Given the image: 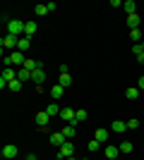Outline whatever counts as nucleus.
<instances>
[{
  "label": "nucleus",
  "mask_w": 144,
  "mask_h": 160,
  "mask_svg": "<svg viewBox=\"0 0 144 160\" xmlns=\"http://www.w3.org/2000/svg\"><path fill=\"white\" fill-rule=\"evenodd\" d=\"M60 110H62V108L58 105V103H48V108H46V112L51 115V117H55V115H60Z\"/></svg>",
  "instance_id": "nucleus-18"
},
{
  "label": "nucleus",
  "mask_w": 144,
  "mask_h": 160,
  "mask_svg": "<svg viewBox=\"0 0 144 160\" xmlns=\"http://www.w3.org/2000/svg\"><path fill=\"white\" fill-rule=\"evenodd\" d=\"M48 141H51V143H53L55 148H60V146H62V143H65L67 139H65V134H62V132H53L51 136H48Z\"/></svg>",
  "instance_id": "nucleus-5"
},
{
  "label": "nucleus",
  "mask_w": 144,
  "mask_h": 160,
  "mask_svg": "<svg viewBox=\"0 0 144 160\" xmlns=\"http://www.w3.org/2000/svg\"><path fill=\"white\" fill-rule=\"evenodd\" d=\"M108 129H103V127H99V129H96V132H94V139L96 141H101V143H103V141H108Z\"/></svg>",
  "instance_id": "nucleus-14"
},
{
  "label": "nucleus",
  "mask_w": 144,
  "mask_h": 160,
  "mask_svg": "<svg viewBox=\"0 0 144 160\" xmlns=\"http://www.w3.org/2000/svg\"><path fill=\"white\" fill-rule=\"evenodd\" d=\"M137 127H139V120H135V117L127 120V129H137Z\"/></svg>",
  "instance_id": "nucleus-29"
},
{
  "label": "nucleus",
  "mask_w": 144,
  "mask_h": 160,
  "mask_svg": "<svg viewBox=\"0 0 144 160\" xmlns=\"http://www.w3.org/2000/svg\"><path fill=\"white\" fill-rule=\"evenodd\" d=\"M36 29H39L36 19H29V22H27V27H24V36H29V38H31V36L36 33Z\"/></svg>",
  "instance_id": "nucleus-12"
},
{
  "label": "nucleus",
  "mask_w": 144,
  "mask_h": 160,
  "mask_svg": "<svg viewBox=\"0 0 144 160\" xmlns=\"http://www.w3.org/2000/svg\"><path fill=\"white\" fill-rule=\"evenodd\" d=\"M103 155H106L108 160H115L118 155H120V148H118V146H106V148H103Z\"/></svg>",
  "instance_id": "nucleus-10"
},
{
  "label": "nucleus",
  "mask_w": 144,
  "mask_h": 160,
  "mask_svg": "<svg viewBox=\"0 0 144 160\" xmlns=\"http://www.w3.org/2000/svg\"><path fill=\"white\" fill-rule=\"evenodd\" d=\"M29 48H31V38H29V36H22L19 43H17V50H19V53H27Z\"/></svg>",
  "instance_id": "nucleus-11"
},
{
  "label": "nucleus",
  "mask_w": 144,
  "mask_h": 160,
  "mask_svg": "<svg viewBox=\"0 0 144 160\" xmlns=\"http://www.w3.org/2000/svg\"><path fill=\"white\" fill-rule=\"evenodd\" d=\"M87 148H89V153H96V151H99V148H101V141H89V143H87Z\"/></svg>",
  "instance_id": "nucleus-28"
},
{
  "label": "nucleus",
  "mask_w": 144,
  "mask_h": 160,
  "mask_svg": "<svg viewBox=\"0 0 144 160\" xmlns=\"http://www.w3.org/2000/svg\"><path fill=\"white\" fill-rule=\"evenodd\" d=\"M142 48H144V38H142Z\"/></svg>",
  "instance_id": "nucleus-34"
},
{
  "label": "nucleus",
  "mask_w": 144,
  "mask_h": 160,
  "mask_svg": "<svg viewBox=\"0 0 144 160\" xmlns=\"http://www.w3.org/2000/svg\"><path fill=\"white\" fill-rule=\"evenodd\" d=\"M130 38L135 41V43H142V33H139V29H130Z\"/></svg>",
  "instance_id": "nucleus-27"
},
{
  "label": "nucleus",
  "mask_w": 144,
  "mask_h": 160,
  "mask_svg": "<svg viewBox=\"0 0 144 160\" xmlns=\"http://www.w3.org/2000/svg\"><path fill=\"white\" fill-rule=\"evenodd\" d=\"M34 122H36V127H39V129H43L48 122H51V115H48V112H36Z\"/></svg>",
  "instance_id": "nucleus-7"
},
{
  "label": "nucleus",
  "mask_w": 144,
  "mask_h": 160,
  "mask_svg": "<svg viewBox=\"0 0 144 160\" xmlns=\"http://www.w3.org/2000/svg\"><path fill=\"white\" fill-rule=\"evenodd\" d=\"M22 84H24V81H19V79H12V81H10V86H7V88H10L12 93H17V91H22Z\"/></svg>",
  "instance_id": "nucleus-24"
},
{
  "label": "nucleus",
  "mask_w": 144,
  "mask_h": 160,
  "mask_svg": "<svg viewBox=\"0 0 144 160\" xmlns=\"http://www.w3.org/2000/svg\"><path fill=\"white\" fill-rule=\"evenodd\" d=\"M137 88H139V91L144 93V77H139V86H137Z\"/></svg>",
  "instance_id": "nucleus-31"
},
{
  "label": "nucleus",
  "mask_w": 144,
  "mask_h": 160,
  "mask_svg": "<svg viewBox=\"0 0 144 160\" xmlns=\"http://www.w3.org/2000/svg\"><path fill=\"white\" fill-rule=\"evenodd\" d=\"M10 62H12V65H22V67H24L27 58H24V53H19V50H12V53H10Z\"/></svg>",
  "instance_id": "nucleus-8"
},
{
  "label": "nucleus",
  "mask_w": 144,
  "mask_h": 160,
  "mask_svg": "<svg viewBox=\"0 0 144 160\" xmlns=\"http://www.w3.org/2000/svg\"><path fill=\"white\" fill-rule=\"evenodd\" d=\"M17 79H19V81H31V72H29V69H24V67H22L19 72H17Z\"/></svg>",
  "instance_id": "nucleus-21"
},
{
  "label": "nucleus",
  "mask_w": 144,
  "mask_h": 160,
  "mask_svg": "<svg viewBox=\"0 0 144 160\" xmlns=\"http://www.w3.org/2000/svg\"><path fill=\"white\" fill-rule=\"evenodd\" d=\"M123 10H125L127 14H135V12H137V5H135L132 0H127V2H123Z\"/></svg>",
  "instance_id": "nucleus-23"
},
{
  "label": "nucleus",
  "mask_w": 144,
  "mask_h": 160,
  "mask_svg": "<svg viewBox=\"0 0 144 160\" xmlns=\"http://www.w3.org/2000/svg\"><path fill=\"white\" fill-rule=\"evenodd\" d=\"M62 91H65V88H62L60 84H55V86L51 88V98H53V100H60L62 98Z\"/></svg>",
  "instance_id": "nucleus-17"
},
{
  "label": "nucleus",
  "mask_w": 144,
  "mask_h": 160,
  "mask_svg": "<svg viewBox=\"0 0 144 160\" xmlns=\"http://www.w3.org/2000/svg\"><path fill=\"white\" fill-rule=\"evenodd\" d=\"M127 27H132V29L139 27V14L137 12H135V14H127Z\"/></svg>",
  "instance_id": "nucleus-20"
},
{
  "label": "nucleus",
  "mask_w": 144,
  "mask_h": 160,
  "mask_svg": "<svg viewBox=\"0 0 144 160\" xmlns=\"http://www.w3.org/2000/svg\"><path fill=\"white\" fill-rule=\"evenodd\" d=\"M0 155H3V158H7V160H14L17 155H19V148L14 146V143H7V146H3Z\"/></svg>",
  "instance_id": "nucleus-4"
},
{
  "label": "nucleus",
  "mask_w": 144,
  "mask_h": 160,
  "mask_svg": "<svg viewBox=\"0 0 144 160\" xmlns=\"http://www.w3.org/2000/svg\"><path fill=\"white\" fill-rule=\"evenodd\" d=\"M5 19V27H7V33H12V36H24V27H27V22L22 19H7V17H3Z\"/></svg>",
  "instance_id": "nucleus-1"
},
{
  "label": "nucleus",
  "mask_w": 144,
  "mask_h": 160,
  "mask_svg": "<svg viewBox=\"0 0 144 160\" xmlns=\"http://www.w3.org/2000/svg\"><path fill=\"white\" fill-rule=\"evenodd\" d=\"M118 148H120V153H132V148H135V146H132V141H123Z\"/></svg>",
  "instance_id": "nucleus-25"
},
{
  "label": "nucleus",
  "mask_w": 144,
  "mask_h": 160,
  "mask_svg": "<svg viewBox=\"0 0 144 160\" xmlns=\"http://www.w3.org/2000/svg\"><path fill=\"white\" fill-rule=\"evenodd\" d=\"M17 43H19V36L5 33V36H3V41H0V46H3V55H5V50H10V48H14V50H17Z\"/></svg>",
  "instance_id": "nucleus-3"
},
{
  "label": "nucleus",
  "mask_w": 144,
  "mask_h": 160,
  "mask_svg": "<svg viewBox=\"0 0 144 160\" xmlns=\"http://www.w3.org/2000/svg\"><path fill=\"white\" fill-rule=\"evenodd\" d=\"M125 129H127V122H120V120L110 122V132H115V134H123Z\"/></svg>",
  "instance_id": "nucleus-13"
},
{
  "label": "nucleus",
  "mask_w": 144,
  "mask_h": 160,
  "mask_svg": "<svg viewBox=\"0 0 144 160\" xmlns=\"http://www.w3.org/2000/svg\"><path fill=\"white\" fill-rule=\"evenodd\" d=\"M48 12H51L48 5H34V14H36V17H46Z\"/></svg>",
  "instance_id": "nucleus-19"
},
{
  "label": "nucleus",
  "mask_w": 144,
  "mask_h": 160,
  "mask_svg": "<svg viewBox=\"0 0 144 160\" xmlns=\"http://www.w3.org/2000/svg\"><path fill=\"white\" fill-rule=\"evenodd\" d=\"M75 155V143L72 141H65L60 148H58V160H67V158H72Z\"/></svg>",
  "instance_id": "nucleus-2"
},
{
  "label": "nucleus",
  "mask_w": 144,
  "mask_h": 160,
  "mask_svg": "<svg viewBox=\"0 0 144 160\" xmlns=\"http://www.w3.org/2000/svg\"><path fill=\"white\" fill-rule=\"evenodd\" d=\"M48 5V10H51V12H55V10H58V2H46Z\"/></svg>",
  "instance_id": "nucleus-30"
},
{
  "label": "nucleus",
  "mask_w": 144,
  "mask_h": 160,
  "mask_svg": "<svg viewBox=\"0 0 144 160\" xmlns=\"http://www.w3.org/2000/svg\"><path fill=\"white\" fill-rule=\"evenodd\" d=\"M62 134H65V139H75L77 127H75V124H65V127H62Z\"/></svg>",
  "instance_id": "nucleus-16"
},
{
  "label": "nucleus",
  "mask_w": 144,
  "mask_h": 160,
  "mask_svg": "<svg viewBox=\"0 0 144 160\" xmlns=\"http://www.w3.org/2000/svg\"><path fill=\"white\" fill-rule=\"evenodd\" d=\"M70 84H72V77H70V72H67V74H60V86H62V88H67Z\"/></svg>",
  "instance_id": "nucleus-26"
},
{
  "label": "nucleus",
  "mask_w": 144,
  "mask_h": 160,
  "mask_svg": "<svg viewBox=\"0 0 144 160\" xmlns=\"http://www.w3.org/2000/svg\"><path fill=\"white\" fill-rule=\"evenodd\" d=\"M67 160H77V158H75V155H72V158H67Z\"/></svg>",
  "instance_id": "nucleus-33"
},
{
  "label": "nucleus",
  "mask_w": 144,
  "mask_h": 160,
  "mask_svg": "<svg viewBox=\"0 0 144 160\" xmlns=\"http://www.w3.org/2000/svg\"><path fill=\"white\" fill-rule=\"evenodd\" d=\"M31 81H36V84H43V81H46V69H43V67L34 69V72H31Z\"/></svg>",
  "instance_id": "nucleus-9"
},
{
  "label": "nucleus",
  "mask_w": 144,
  "mask_h": 160,
  "mask_svg": "<svg viewBox=\"0 0 144 160\" xmlns=\"http://www.w3.org/2000/svg\"><path fill=\"white\" fill-rule=\"evenodd\" d=\"M60 120L67 122V124H75V110H72V108H62L60 110Z\"/></svg>",
  "instance_id": "nucleus-6"
},
{
  "label": "nucleus",
  "mask_w": 144,
  "mask_h": 160,
  "mask_svg": "<svg viewBox=\"0 0 144 160\" xmlns=\"http://www.w3.org/2000/svg\"><path fill=\"white\" fill-rule=\"evenodd\" d=\"M139 93H142V91H139L137 86H130L127 91H125V98H127V100H137V98H139Z\"/></svg>",
  "instance_id": "nucleus-15"
},
{
  "label": "nucleus",
  "mask_w": 144,
  "mask_h": 160,
  "mask_svg": "<svg viewBox=\"0 0 144 160\" xmlns=\"http://www.w3.org/2000/svg\"><path fill=\"white\" fill-rule=\"evenodd\" d=\"M87 117H89V115H87V110H75V127L79 124V122H84Z\"/></svg>",
  "instance_id": "nucleus-22"
},
{
  "label": "nucleus",
  "mask_w": 144,
  "mask_h": 160,
  "mask_svg": "<svg viewBox=\"0 0 144 160\" xmlns=\"http://www.w3.org/2000/svg\"><path fill=\"white\" fill-rule=\"evenodd\" d=\"M24 160H39V158H36L34 153H29V155H27V158H24Z\"/></svg>",
  "instance_id": "nucleus-32"
}]
</instances>
